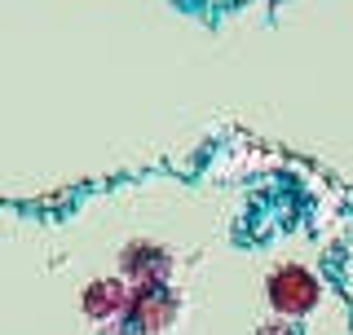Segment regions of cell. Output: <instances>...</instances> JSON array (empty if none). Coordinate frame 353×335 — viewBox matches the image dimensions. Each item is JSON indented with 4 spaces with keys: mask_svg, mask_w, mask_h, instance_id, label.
<instances>
[{
    "mask_svg": "<svg viewBox=\"0 0 353 335\" xmlns=\"http://www.w3.org/2000/svg\"><path fill=\"white\" fill-rule=\"evenodd\" d=\"M265 292H270V305H274V314H279V318L301 322L305 314H314V309H318V300H323V283H318L309 270H301V265H283V270L270 274Z\"/></svg>",
    "mask_w": 353,
    "mask_h": 335,
    "instance_id": "1",
    "label": "cell"
},
{
    "mask_svg": "<svg viewBox=\"0 0 353 335\" xmlns=\"http://www.w3.org/2000/svg\"><path fill=\"white\" fill-rule=\"evenodd\" d=\"M132 309V287L124 278H97V283H88L84 292V314L93 322H110L119 314H128Z\"/></svg>",
    "mask_w": 353,
    "mask_h": 335,
    "instance_id": "2",
    "label": "cell"
},
{
    "mask_svg": "<svg viewBox=\"0 0 353 335\" xmlns=\"http://www.w3.org/2000/svg\"><path fill=\"white\" fill-rule=\"evenodd\" d=\"M128 318L137 322L141 331H163V327L176 318V296H172L163 283H159V287H137V292H132Z\"/></svg>",
    "mask_w": 353,
    "mask_h": 335,
    "instance_id": "3",
    "label": "cell"
},
{
    "mask_svg": "<svg viewBox=\"0 0 353 335\" xmlns=\"http://www.w3.org/2000/svg\"><path fill=\"white\" fill-rule=\"evenodd\" d=\"M119 265H124V278H132L137 287H159L172 270V256L163 247H150V243H132V247H124Z\"/></svg>",
    "mask_w": 353,
    "mask_h": 335,
    "instance_id": "4",
    "label": "cell"
},
{
    "mask_svg": "<svg viewBox=\"0 0 353 335\" xmlns=\"http://www.w3.org/2000/svg\"><path fill=\"white\" fill-rule=\"evenodd\" d=\"M261 335H296V331H292V327H283V322H274V327H265Z\"/></svg>",
    "mask_w": 353,
    "mask_h": 335,
    "instance_id": "5",
    "label": "cell"
}]
</instances>
